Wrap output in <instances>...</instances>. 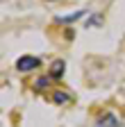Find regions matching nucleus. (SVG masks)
Instances as JSON below:
<instances>
[{"instance_id": "nucleus-1", "label": "nucleus", "mask_w": 125, "mask_h": 127, "mask_svg": "<svg viewBox=\"0 0 125 127\" xmlns=\"http://www.w3.org/2000/svg\"><path fill=\"white\" fill-rule=\"evenodd\" d=\"M39 66H41V61H39L37 57H30V55H25V57H21V59L16 61V68L23 70V73L34 70V68H39Z\"/></svg>"}, {"instance_id": "nucleus-2", "label": "nucleus", "mask_w": 125, "mask_h": 127, "mask_svg": "<svg viewBox=\"0 0 125 127\" xmlns=\"http://www.w3.org/2000/svg\"><path fill=\"white\" fill-rule=\"evenodd\" d=\"M96 127H118V120L114 114H102L96 123Z\"/></svg>"}, {"instance_id": "nucleus-3", "label": "nucleus", "mask_w": 125, "mask_h": 127, "mask_svg": "<svg viewBox=\"0 0 125 127\" xmlns=\"http://www.w3.org/2000/svg\"><path fill=\"white\" fill-rule=\"evenodd\" d=\"M64 68H66V64L61 61V59H57V61H52V66H50V77H55V79H59L61 75H64Z\"/></svg>"}, {"instance_id": "nucleus-4", "label": "nucleus", "mask_w": 125, "mask_h": 127, "mask_svg": "<svg viewBox=\"0 0 125 127\" xmlns=\"http://www.w3.org/2000/svg\"><path fill=\"white\" fill-rule=\"evenodd\" d=\"M52 100H55V102H59V104H61V102H71V95H68V93H61V91H57V93L52 95Z\"/></svg>"}, {"instance_id": "nucleus-5", "label": "nucleus", "mask_w": 125, "mask_h": 127, "mask_svg": "<svg viewBox=\"0 0 125 127\" xmlns=\"http://www.w3.org/2000/svg\"><path fill=\"white\" fill-rule=\"evenodd\" d=\"M80 16H82V11H77V14H73V16H59V23H73L75 18H80Z\"/></svg>"}, {"instance_id": "nucleus-6", "label": "nucleus", "mask_w": 125, "mask_h": 127, "mask_svg": "<svg viewBox=\"0 0 125 127\" xmlns=\"http://www.w3.org/2000/svg\"><path fill=\"white\" fill-rule=\"evenodd\" d=\"M43 86H48V79H39L37 82V89H43Z\"/></svg>"}]
</instances>
